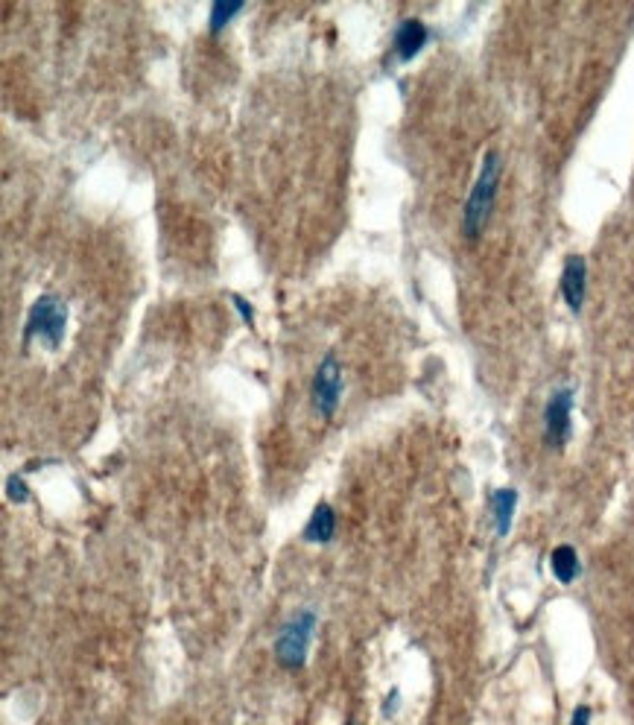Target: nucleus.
I'll list each match as a JSON object with an SVG mask.
<instances>
[{
  "label": "nucleus",
  "instance_id": "obj_1",
  "mask_svg": "<svg viewBox=\"0 0 634 725\" xmlns=\"http://www.w3.org/2000/svg\"><path fill=\"white\" fill-rule=\"evenodd\" d=\"M500 176H503V161H500V155L491 150V153H485L480 176H477L471 196L465 202V211H462V234L468 240H477L485 226H488V217L494 211V199H497V191H500Z\"/></svg>",
  "mask_w": 634,
  "mask_h": 725
},
{
  "label": "nucleus",
  "instance_id": "obj_2",
  "mask_svg": "<svg viewBox=\"0 0 634 725\" xmlns=\"http://www.w3.org/2000/svg\"><path fill=\"white\" fill-rule=\"evenodd\" d=\"M65 325H68V305L65 299L44 293L38 296L30 313H27V325H24V343H30L33 337L44 340L50 348H59L65 340Z\"/></svg>",
  "mask_w": 634,
  "mask_h": 725
},
{
  "label": "nucleus",
  "instance_id": "obj_3",
  "mask_svg": "<svg viewBox=\"0 0 634 725\" xmlns=\"http://www.w3.org/2000/svg\"><path fill=\"white\" fill-rule=\"evenodd\" d=\"M313 632H316V611L304 609L296 617H290L278 638H275V658L284 670H299L307 661V649L313 641Z\"/></svg>",
  "mask_w": 634,
  "mask_h": 725
},
{
  "label": "nucleus",
  "instance_id": "obj_4",
  "mask_svg": "<svg viewBox=\"0 0 634 725\" xmlns=\"http://www.w3.org/2000/svg\"><path fill=\"white\" fill-rule=\"evenodd\" d=\"M342 363L336 357V351H328L313 375V386H310V395H313V407L322 419H334L336 407H339V398H342Z\"/></svg>",
  "mask_w": 634,
  "mask_h": 725
},
{
  "label": "nucleus",
  "instance_id": "obj_5",
  "mask_svg": "<svg viewBox=\"0 0 634 725\" xmlns=\"http://www.w3.org/2000/svg\"><path fill=\"white\" fill-rule=\"evenodd\" d=\"M573 436V389L561 386L550 395L544 407V442L547 448L561 451Z\"/></svg>",
  "mask_w": 634,
  "mask_h": 725
},
{
  "label": "nucleus",
  "instance_id": "obj_6",
  "mask_svg": "<svg viewBox=\"0 0 634 725\" xmlns=\"http://www.w3.org/2000/svg\"><path fill=\"white\" fill-rule=\"evenodd\" d=\"M561 296L573 313H579L585 305V293H588V261L582 255H567L564 269H561Z\"/></svg>",
  "mask_w": 634,
  "mask_h": 725
},
{
  "label": "nucleus",
  "instance_id": "obj_7",
  "mask_svg": "<svg viewBox=\"0 0 634 725\" xmlns=\"http://www.w3.org/2000/svg\"><path fill=\"white\" fill-rule=\"evenodd\" d=\"M427 39H430V30H427L424 21H418V18H404V21L398 24L395 36H392V47H395V53H398L401 62H410L412 56H418V50L427 44Z\"/></svg>",
  "mask_w": 634,
  "mask_h": 725
},
{
  "label": "nucleus",
  "instance_id": "obj_8",
  "mask_svg": "<svg viewBox=\"0 0 634 725\" xmlns=\"http://www.w3.org/2000/svg\"><path fill=\"white\" fill-rule=\"evenodd\" d=\"M336 535V512L331 503H319L310 515V521L304 524L301 538L310 544H328Z\"/></svg>",
  "mask_w": 634,
  "mask_h": 725
},
{
  "label": "nucleus",
  "instance_id": "obj_9",
  "mask_svg": "<svg viewBox=\"0 0 634 725\" xmlns=\"http://www.w3.org/2000/svg\"><path fill=\"white\" fill-rule=\"evenodd\" d=\"M550 571L559 579L561 585H570L576 582V576L582 573V562H579V553L570 547V544H559L553 553H550Z\"/></svg>",
  "mask_w": 634,
  "mask_h": 725
},
{
  "label": "nucleus",
  "instance_id": "obj_10",
  "mask_svg": "<svg viewBox=\"0 0 634 725\" xmlns=\"http://www.w3.org/2000/svg\"><path fill=\"white\" fill-rule=\"evenodd\" d=\"M518 509V492L515 489H497L491 495V512H494V527L497 535H509L512 530V518Z\"/></svg>",
  "mask_w": 634,
  "mask_h": 725
},
{
  "label": "nucleus",
  "instance_id": "obj_11",
  "mask_svg": "<svg viewBox=\"0 0 634 725\" xmlns=\"http://www.w3.org/2000/svg\"><path fill=\"white\" fill-rule=\"evenodd\" d=\"M243 9V3H225V0H217L214 6H211V15H208V24H211V33H220L225 24L237 15Z\"/></svg>",
  "mask_w": 634,
  "mask_h": 725
},
{
  "label": "nucleus",
  "instance_id": "obj_12",
  "mask_svg": "<svg viewBox=\"0 0 634 725\" xmlns=\"http://www.w3.org/2000/svg\"><path fill=\"white\" fill-rule=\"evenodd\" d=\"M6 489H9V497H12L15 503H24V500H27V486L21 483V477H9Z\"/></svg>",
  "mask_w": 634,
  "mask_h": 725
},
{
  "label": "nucleus",
  "instance_id": "obj_13",
  "mask_svg": "<svg viewBox=\"0 0 634 725\" xmlns=\"http://www.w3.org/2000/svg\"><path fill=\"white\" fill-rule=\"evenodd\" d=\"M570 725H591V708L588 705H579L570 717Z\"/></svg>",
  "mask_w": 634,
  "mask_h": 725
},
{
  "label": "nucleus",
  "instance_id": "obj_14",
  "mask_svg": "<svg viewBox=\"0 0 634 725\" xmlns=\"http://www.w3.org/2000/svg\"><path fill=\"white\" fill-rule=\"evenodd\" d=\"M231 299H234L237 310L243 313V319H246V322H252V307H249V302H246V299H240V296H231Z\"/></svg>",
  "mask_w": 634,
  "mask_h": 725
},
{
  "label": "nucleus",
  "instance_id": "obj_15",
  "mask_svg": "<svg viewBox=\"0 0 634 725\" xmlns=\"http://www.w3.org/2000/svg\"><path fill=\"white\" fill-rule=\"evenodd\" d=\"M348 725H354V723H348Z\"/></svg>",
  "mask_w": 634,
  "mask_h": 725
}]
</instances>
